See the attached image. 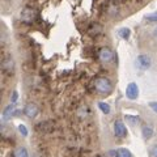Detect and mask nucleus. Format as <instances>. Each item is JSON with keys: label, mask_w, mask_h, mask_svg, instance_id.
Listing matches in <instances>:
<instances>
[{"label": "nucleus", "mask_w": 157, "mask_h": 157, "mask_svg": "<svg viewBox=\"0 0 157 157\" xmlns=\"http://www.w3.org/2000/svg\"><path fill=\"white\" fill-rule=\"evenodd\" d=\"M34 17H36V13H34V11L32 8H25L21 12V14H20V20H21L22 22H26V24L33 22Z\"/></svg>", "instance_id": "6e6552de"}, {"label": "nucleus", "mask_w": 157, "mask_h": 157, "mask_svg": "<svg viewBox=\"0 0 157 157\" xmlns=\"http://www.w3.org/2000/svg\"><path fill=\"white\" fill-rule=\"evenodd\" d=\"M109 155L113 156V157H132L131 152L128 149H126V148H119L117 151H110Z\"/></svg>", "instance_id": "1a4fd4ad"}, {"label": "nucleus", "mask_w": 157, "mask_h": 157, "mask_svg": "<svg viewBox=\"0 0 157 157\" xmlns=\"http://www.w3.org/2000/svg\"><path fill=\"white\" fill-rule=\"evenodd\" d=\"M4 2H9V0H4Z\"/></svg>", "instance_id": "5701e85b"}, {"label": "nucleus", "mask_w": 157, "mask_h": 157, "mask_svg": "<svg viewBox=\"0 0 157 157\" xmlns=\"http://www.w3.org/2000/svg\"><path fill=\"white\" fill-rule=\"evenodd\" d=\"M98 59H100L101 63L104 64H110V63L114 60V52H113L111 48L109 47H102L98 51Z\"/></svg>", "instance_id": "7ed1b4c3"}, {"label": "nucleus", "mask_w": 157, "mask_h": 157, "mask_svg": "<svg viewBox=\"0 0 157 157\" xmlns=\"http://www.w3.org/2000/svg\"><path fill=\"white\" fill-rule=\"evenodd\" d=\"M88 32H89V34H92V36H97V34H100L102 32V26L100 24H92Z\"/></svg>", "instance_id": "ddd939ff"}, {"label": "nucleus", "mask_w": 157, "mask_h": 157, "mask_svg": "<svg viewBox=\"0 0 157 157\" xmlns=\"http://www.w3.org/2000/svg\"><path fill=\"white\" fill-rule=\"evenodd\" d=\"M126 97L128 100H136L139 97V86L135 82H130L126 88Z\"/></svg>", "instance_id": "0eeeda50"}, {"label": "nucleus", "mask_w": 157, "mask_h": 157, "mask_svg": "<svg viewBox=\"0 0 157 157\" xmlns=\"http://www.w3.org/2000/svg\"><path fill=\"white\" fill-rule=\"evenodd\" d=\"M14 111H16V109H14V104L8 105L6 109H4V111H3V121L11 119V118L13 117V113H14Z\"/></svg>", "instance_id": "9d476101"}, {"label": "nucleus", "mask_w": 157, "mask_h": 157, "mask_svg": "<svg viewBox=\"0 0 157 157\" xmlns=\"http://www.w3.org/2000/svg\"><path fill=\"white\" fill-rule=\"evenodd\" d=\"M149 106L155 113H157V102H149Z\"/></svg>", "instance_id": "412c9836"}, {"label": "nucleus", "mask_w": 157, "mask_h": 157, "mask_svg": "<svg viewBox=\"0 0 157 157\" xmlns=\"http://www.w3.org/2000/svg\"><path fill=\"white\" fill-rule=\"evenodd\" d=\"M147 21H156L157 22V12H153V13H149L145 16Z\"/></svg>", "instance_id": "f3484780"}, {"label": "nucleus", "mask_w": 157, "mask_h": 157, "mask_svg": "<svg viewBox=\"0 0 157 157\" xmlns=\"http://www.w3.org/2000/svg\"><path fill=\"white\" fill-rule=\"evenodd\" d=\"M124 119L128 122V123L131 124V126H134V124H136L137 122H139V117H134V115H126L124 117Z\"/></svg>", "instance_id": "dca6fc26"}, {"label": "nucleus", "mask_w": 157, "mask_h": 157, "mask_svg": "<svg viewBox=\"0 0 157 157\" xmlns=\"http://www.w3.org/2000/svg\"><path fill=\"white\" fill-rule=\"evenodd\" d=\"M94 89L100 94H110L113 90V84H111L110 78H107L105 76L97 77L94 80Z\"/></svg>", "instance_id": "f257e3e1"}, {"label": "nucleus", "mask_w": 157, "mask_h": 157, "mask_svg": "<svg viewBox=\"0 0 157 157\" xmlns=\"http://www.w3.org/2000/svg\"><path fill=\"white\" fill-rule=\"evenodd\" d=\"M17 98H18L17 90H13V92H12V96H11V102H12V104H16V102H17Z\"/></svg>", "instance_id": "aec40b11"}, {"label": "nucleus", "mask_w": 157, "mask_h": 157, "mask_svg": "<svg viewBox=\"0 0 157 157\" xmlns=\"http://www.w3.org/2000/svg\"><path fill=\"white\" fill-rule=\"evenodd\" d=\"M18 131H20V134H21L24 137H26L28 136V128L24 124H20L18 126Z\"/></svg>", "instance_id": "a211bd4d"}, {"label": "nucleus", "mask_w": 157, "mask_h": 157, "mask_svg": "<svg viewBox=\"0 0 157 157\" xmlns=\"http://www.w3.org/2000/svg\"><path fill=\"white\" fill-rule=\"evenodd\" d=\"M118 34H119V37H122L123 39H128L131 36V30L128 28H122L118 30Z\"/></svg>", "instance_id": "4468645a"}, {"label": "nucleus", "mask_w": 157, "mask_h": 157, "mask_svg": "<svg viewBox=\"0 0 157 157\" xmlns=\"http://www.w3.org/2000/svg\"><path fill=\"white\" fill-rule=\"evenodd\" d=\"M114 135L118 137V139H123V137L127 136V128L123 123V121L117 119L114 122Z\"/></svg>", "instance_id": "39448f33"}, {"label": "nucleus", "mask_w": 157, "mask_h": 157, "mask_svg": "<svg viewBox=\"0 0 157 157\" xmlns=\"http://www.w3.org/2000/svg\"><path fill=\"white\" fill-rule=\"evenodd\" d=\"M153 34H155V37L157 38V28H155V30H153Z\"/></svg>", "instance_id": "4be33fe9"}, {"label": "nucleus", "mask_w": 157, "mask_h": 157, "mask_svg": "<svg viewBox=\"0 0 157 157\" xmlns=\"http://www.w3.org/2000/svg\"><path fill=\"white\" fill-rule=\"evenodd\" d=\"M98 107H100V110L104 113V114H109L111 111V107L109 104H106V102H98Z\"/></svg>", "instance_id": "2eb2a0df"}, {"label": "nucleus", "mask_w": 157, "mask_h": 157, "mask_svg": "<svg viewBox=\"0 0 157 157\" xmlns=\"http://www.w3.org/2000/svg\"><path fill=\"white\" fill-rule=\"evenodd\" d=\"M152 66V59L147 54H140L135 59V67L139 71H147Z\"/></svg>", "instance_id": "f03ea898"}, {"label": "nucleus", "mask_w": 157, "mask_h": 157, "mask_svg": "<svg viewBox=\"0 0 157 157\" xmlns=\"http://www.w3.org/2000/svg\"><path fill=\"white\" fill-rule=\"evenodd\" d=\"M149 157H157V144L152 145L149 148Z\"/></svg>", "instance_id": "6ab92c4d"}, {"label": "nucleus", "mask_w": 157, "mask_h": 157, "mask_svg": "<svg viewBox=\"0 0 157 157\" xmlns=\"http://www.w3.org/2000/svg\"><path fill=\"white\" fill-rule=\"evenodd\" d=\"M2 68H3V71H6L7 73H13V71H14V60H13V56L11 55V54H6V55L3 56Z\"/></svg>", "instance_id": "20e7f679"}, {"label": "nucleus", "mask_w": 157, "mask_h": 157, "mask_svg": "<svg viewBox=\"0 0 157 157\" xmlns=\"http://www.w3.org/2000/svg\"><path fill=\"white\" fill-rule=\"evenodd\" d=\"M13 157H29L28 149L25 147H18V148L14 149L13 152Z\"/></svg>", "instance_id": "f8f14e48"}, {"label": "nucleus", "mask_w": 157, "mask_h": 157, "mask_svg": "<svg viewBox=\"0 0 157 157\" xmlns=\"http://www.w3.org/2000/svg\"><path fill=\"white\" fill-rule=\"evenodd\" d=\"M38 106L36 104H33V102H29V104L25 105V107H24V114H25L29 119H34L37 115H38Z\"/></svg>", "instance_id": "423d86ee"}, {"label": "nucleus", "mask_w": 157, "mask_h": 157, "mask_svg": "<svg viewBox=\"0 0 157 157\" xmlns=\"http://www.w3.org/2000/svg\"><path fill=\"white\" fill-rule=\"evenodd\" d=\"M141 134H143V137L145 140H149L151 137L153 136V128H152V126L143 124V127H141Z\"/></svg>", "instance_id": "9b49d317"}]
</instances>
